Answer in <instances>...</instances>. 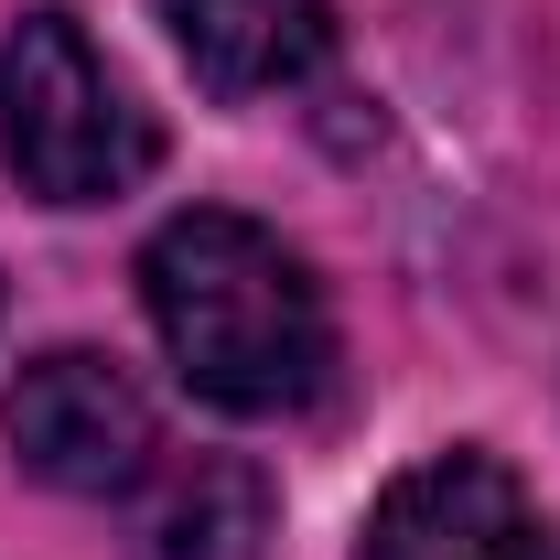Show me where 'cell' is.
<instances>
[{"label": "cell", "mask_w": 560, "mask_h": 560, "mask_svg": "<svg viewBox=\"0 0 560 560\" xmlns=\"http://www.w3.org/2000/svg\"><path fill=\"white\" fill-rule=\"evenodd\" d=\"M140 302H151L162 355L184 366V388L215 399V410H237V420L313 410L324 377H335L324 280L302 270L270 226H248L226 206L173 215L140 248Z\"/></svg>", "instance_id": "cell-1"}, {"label": "cell", "mask_w": 560, "mask_h": 560, "mask_svg": "<svg viewBox=\"0 0 560 560\" xmlns=\"http://www.w3.org/2000/svg\"><path fill=\"white\" fill-rule=\"evenodd\" d=\"M184 66L226 86V97H259L324 55V0H162Z\"/></svg>", "instance_id": "cell-6"}, {"label": "cell", "mask_w": 560, "mask_h": 560, "mask_svg": "<svg viewBox=\"0 0 560 560\" xmlns=\"http://www.w3.org/2000/svg\"><path fill=\"white\" fill-rule=\"evenodd\" d=\"M11 453L55 495H130L151 475V399L130 388V366L55 346L11 377Z\"/></svg>", "instance_id": "cell-3"}, {"label": "cell", "mask_w": 560, "mask_h": 560, "mask_svg": "<svg viewBox=\"0 0 560 560\" xmlns=\"http://www.w3.org/2000/svg\"><path fill=\"white\" fill-rule=\"evenodd\" d=\"M130 560H270V475L248 453H195L130 517Z\"/></svg>", "instance_id": "cell-5"}, {"label": "cell", "mask_w": 560, "mask_h": 560, "mask_svg": "<svg viewBox=\"0 0 560 560\" xmlns=\"http://www.w3.org/2000/svg\"><path fill=\"white\" fill-rule=\"evenodd\" d=\"M355 560H560V517L495 453H431L377 495Z\"/></svg>", "instance_id": "cell-4"}, {"label": "cell", "mask_w": 560, "mask_h": 560, "mask_svg": "<svg viewBox=\"0 0 560 560\" xmlns=\"http://www.w3.org/2000/svg\"><path fill=\"white\" fill-rule=\"evenodd\" d=\"M0 151L44 206H108L151 173L162 140L75 11H22L0 33Z\"/></svg>", "instance_id": "cell-2"}]
</instances>
